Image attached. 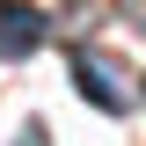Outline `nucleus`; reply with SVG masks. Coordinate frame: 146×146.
<instances>
[{
    "label": "nucleus",
    "mask_w": 146,
    "mask_h": 146,
    "mask_svg": "<svg viewBox=\"0 0 146 146\" xmlns=\"http://www.w3.org/2000/svg\"><path fill=\"white\" fill-rule=\"evenodd\" d=\"M73 88L88 95L95 110H110V117H124V110H131V73L117 66L110 51H88V44H80V51H73Z\"/></svg>",
    "instance_id": "1"
},
{
    "label": "nucleus",
    "mask_w": 146,
    "mask_h": 146,
    "mask_svg": "<svg viewBox=\"0 0 146 146\" xmlns=\"http://www.w3.org/2000/svg\"><path fill=\"white\" fill-rule=\"evenodd\" d=\"M124 22H131V29H146V0H124Z\"/></svg>",
    "instance_id": "3"
},
{
    "label": "nucleus",
    "mask_w": 146,
    "mask_h": 146,
    "mask_svg": "<svg viewBox=\"0 0 146 146\" xmlns=\"http://www.w3.org/2000/svg\"><path fill=\"white\" fill-rule=\"evenodd\" d=\"M44 36H51V22L36 15V7H22V0H0V51H7V58L44 51Z\"/></svg>",
    "instance_id": "2"
}]
</instances>
